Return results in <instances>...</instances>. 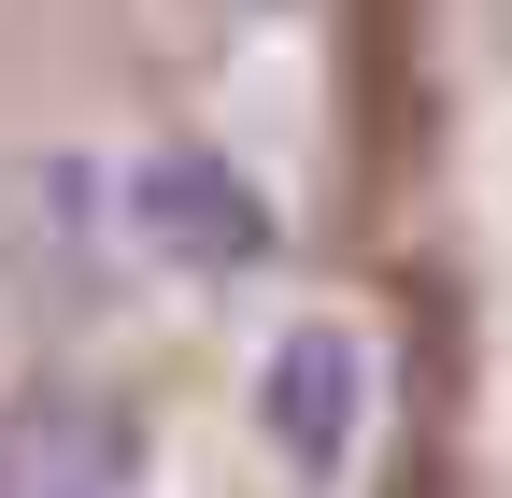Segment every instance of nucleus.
Returning <instances> with one entry per match:
<instances>
[{
    "label": "nucleus",
    "instance_id": "1",
    "mask_svg": "<svg viewBox=\"0 0 512 498\" xmlns=\"http://www.w3.org/2000/svg\"><path fill=\"white\" fill-rule=\"evenodd\" d=\"M242 413H256V442L285 456V484H342L356 427H370V356H356V328H342V314L271 328V342H256Z\"/></svg>",
    "mask_w": 512,
    "mask_h": 498
},
{
    "label": "nucleus",
    "instance_id": "2",
    "mask_svg": "<svg viewBox=\"0 0 512 498\" xmlns=\"http://www.w3.org/2000/svg\"><path fill=\"white\" fill-rule=\"evenodd\" d=\"M128 242L171 257V271H256V257H271V200H256L228 157L171 143V157L128 171Z\"/></svg>",
    "mask_w": 512,
    "mask_h": 498
},
{
    "label": "nucleus",
    "instance_id": "3",
    "mask_svg": "<svg viewBox=\"0 0 512 498\" xmlns=\"http://www.w3.org/2000/svg\"><path fill=\"white\" fill-rule=\"evenodd\" d=\"M0 498H128V413L114 399H29L0 427Z\"/></svg>",
    "mask_w": 512,
    "mask_h": 498
}]
</instances>
